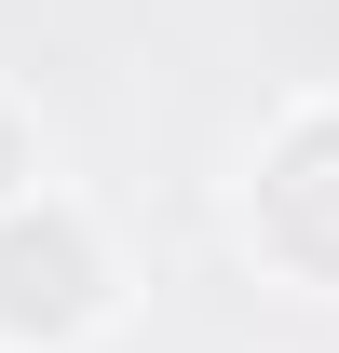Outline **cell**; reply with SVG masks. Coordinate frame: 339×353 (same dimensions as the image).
I'll return each instance as SVG.
<instances>
[{
	"label": "cell",
	"mask_w": 339,
	"mask_h": 353,
	"mask_svg": "<svg viewBox=\"0 0 339 353\" xmlns=\"http://www.w3.org/2000/svg\"><path fill=\"white\" fill-rule=\"evenodd\" d=\"M14 190H41V109L0 82V204H14Z\"/></svg>",
	"instance_id": "obj_3"
},
{
	"label": "cell",
	"mask_w": 339,
	"mask_h": 353,
	"mask_svg": "<svg viewBox=\"0 0 339 353\" xmlns=\"http://www.w3.org/2000/svg\"><path fill=\"white\" fill-rule=\"evenodd\" d=\"M123 326V259L82 190H14L0 204V353H82Z\"/></svg>",
	"instance_id": "obj_2"
},
{
	"label": "cell",
	"mask_w": 339,
	"mask_h": 353,
	"mask_svg": "<svg viewBox=\"0 0 339 353\" xmlns=\"http://www.w3.org/2000/svg\"><path fill=\"white\" fill-rule=\"evenodd\" d=\"M231 245L298 299H339V95H285L245 136L231 176Z\"/></svg>",
	"instance_id": "obj_1"
}]
</instances>
